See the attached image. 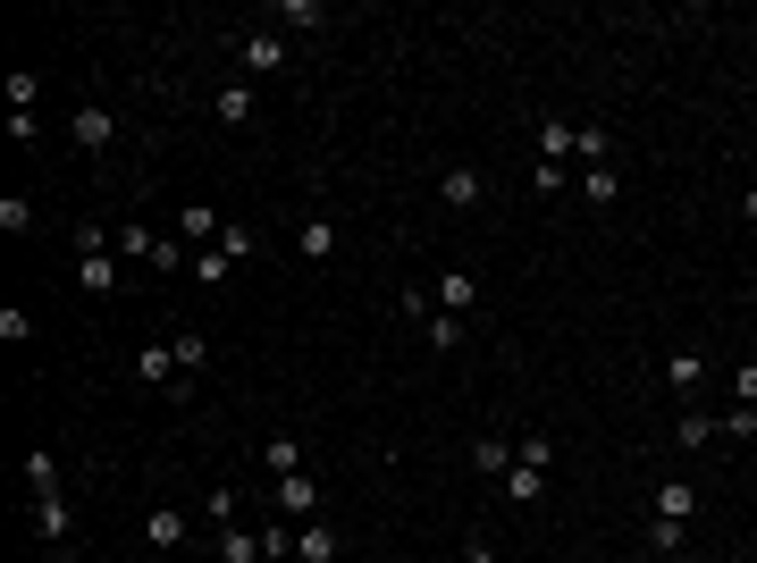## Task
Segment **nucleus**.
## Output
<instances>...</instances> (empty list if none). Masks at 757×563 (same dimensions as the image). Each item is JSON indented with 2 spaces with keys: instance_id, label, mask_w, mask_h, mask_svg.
Segmentation results:
<instances>
[{
  "instance_id": "nucleus-4",
  "label": "nucleus",
  "mask_w": 757,
  "mask_h": 563,
  "mask_svg": "<svg viewBox=\"0 0 757 563\" xmlns=\"http://www.w3.org/2000/svg\"><path fill=\"white\" fill-rule=\"evenodd\" d=\"M320 513V488H312V471H295V479H278V522H312Z\"/></svg>"
},
{
  "instance_id": "nucleus-13",
  "label": "nucleus",
  "mask_w": 757,
  "mask_h": 563,
  "mask_svg": "<svg viewBox=\"0 0 757 563\" xmlns=\"http://www.w3.org/2000/svg\"><path fill=\"white\" fill-rule=\"evenodd\" d=\"M295 252H303V261H328V252H337V227H328V220H303V227H295Z\"/></svg>"
},
{
  "instance_id": "nucleus-32",
  "label": "nucleus",
  "mask_w": 757,
  "mask_h": 563,
  "mask_svg": "<svg viewBox=\"0 0 757 563\" xmlns=\"http://www.w3.org/2000/svg\"><path fill=\"white\" fill-rule=\"evenodd\" d=\"M732 404H757V362H741V371H732Z\"/></svg>"
},
{
  "instance_id": "nucleus-6",
  "label": "nucleus",
  "mask_w": 757,
  "mask_h": 563,
  "mask_svg": "<svg viewBox=\"0 0 757 563\" xmlns=\"http://www.w3.org/2000/svg\"><path fill=\"white\" fill-rule=\"evenodd\" d=\"M135 378H144V387H169V378H186V371H177V345H144V353H135Z\"/></svg>"
},
{
  "instance_id": "nucleus-19",
  "label": "nucleus",
  "mask_w": 757,
  "mask_h": 563,
  "mask_svg": "<svg viewBox=\"0 0 757 563\" xmlns=\"http://www.w3.org/2000/svg\"><path fill=\"white\" fill-rule=\"evenodd\" d=\"M505 497H513V504H538V497H547V471H522V463H513V471H505Z\"/></svg>"
},
{
  "instance_id": "nucleus-12",
  "label": "nucleus",
  "mask_w": 757,
  "mask_h": 563,
  "mask_svg": "<svg viewBox=\"0 0 757 563\" xmlns=\"http://www.w3.org/2000/svg\"><path fill=\"white\" fill-rule=\"evenodd\" d=\"M144 530H152V547L169 555V547H186V513H177V504H152V522H144Z\"/></svg>"
},
{
  "instance_id": "nucleus-2",
  "label": "nucleus",
  "mask_w": 757,
  "mask_h": 563,
  "mask_svg": "<svg viewBox=\"0 0 757 563\" xmlns=\"http://www.w3.org/2000/svg\"><path fill=\"white\" fill-rule=\"evenodd\" d=\"M438 202H446V211H472V202H480V168H472V160H446V168H438Z\"/></svg>"
},
{
  "instance_id": "nucleus-17",
  "label": "nucleus",
  "mask_w": 757,
  "mask_h": 563,
  "mask_svg": "<svg viewBox=\"0 0 757 563\" xmlns=\"http://www.w3.org/2000/svg\"><path fill=\"white\" fill-rule=\"evenodd\" d=\"M261 463L278 471V479H295V471H303V438H270V446H261Z\"/></svg>"
},
{
  "instance_id": "nucleus-26",
  "label": "nucleus",
  "mask_w": 757,
  "mask_h": 563,
  "mask_svg": "<svg viewBox=\"0 0 757 563\" xmlns=\"http://www.w3.org/2000/svg\"><path fill=\"white\" fill-rule=\"evenodd\" d=\"M220 252H227V270H236V261L261 252V236H252V227H220Z\"/></svg>"
},
{
  "instance_id": "nucleus-35",
  "label": "nucleus",
  "mask_w": 757,
  "mask_h": 563,
  "mask_svg": "<svg viewBox=\"0 0 757 563\" xmlns=\"http://www.w3.org/2000/svg\"><path fill=\"white\" fill-rule=\"evenodd\" d=\"M51 563H67V555H51Z\"/></svg>"
},
{
  "instance_id": "nucleus-10",
  "label": "nucleus",
  "mask_w": 757,
  "mask_h": 563,
  "mask_svg": "<svg viewBox=\"0 0 757 563\" xmlns=\"http://www.w3.org/2000/svg\"><path fill=\"white\" fill-rule=\"evenodd\" d=\"M245 67H252V76L286 67V34H245Z\"/></svg>"
},
{
  "instance_id": "nucleus-7",
  "label": "nucleus",
  "mask_w": 757,
  "mask_h": 563,
  "mask_svg": "<svg viewBox=\"0 0 757 563\" xmlns=\"http://www.w3.org/2000/svg\"><path fill=\"white\" fill-rule=\"evenodd\" d=\"M572 152H581V126H564V118H547V126H538V160H556V168H564Z\"/></svg>"
},
{
  "instance_id": "nucleus-36",
  "label": "nucleus",
  "mask_w": 757,
  "mask_h": 563,
  "mask_svg": "<svg viewBox=\"0 0 757 563\" xmlns=\"http://www.w3.org/2000/svg\"><path fill=\"white\" fill-rule=\"evenodd\" d=\"M412 563H421V555H412Z\"/></svg>"
},
{
  "instance_id": "nucleus-21",
  "label": "nucleus",
  "mask_w": 757,
  "mask_h": 563,
  "mask_svg": "<svg viewBox=\"0 0 757 563\" xmlns=\"http://www.w3.org/2000/svg\"><path fill=\"white\" fill-rule=\"evenodd\" d=\"M472 463L488 471V479H505V471H513V446H505V438H480V446H472Z\"/></svg>"
},
{
  "instance_id": "nucleus-16",
  "label": "nucleus",
  "mask_w": 757,
  "mask_h": 563,
  "mask_svg": "<svg viewBox=\"0 0 757 563\" xmlns=\"http://www.w3.org/2000/svg\"><path fill=\"white\" fill-rule=\"evenodd\" d=\"M169 345H177V371H202V362H211V337H202V328H177V337H169Z\"/></svg>"
},
{
  "instance_id": "nucleus-3",
  "label": "nucleus",
  "mask_w": 757,
  "mask_h": 563,
  "mask_svg": "<svg viewBox=\"0 0 757 563\" xmlns=\"http://www.w3.org/2000/svg\"><path fill=\"white\" fill-rule=\"evenodd\" d=\"M430 303H438L446 320H463V312H472V303H480V278H472V270H446V278L430 286Z\"/></svg>"
},
{
  "instance_id": "nucleus-5",
  "label": "nucleus",
  "mask_w": 757,
  "mask_h": 563,
  "mask_svg": "<svg viewBox=\"0 0 757 563\" xmlns=\"http://www.w3.org/2000/svg\"><path fill=\"white\" fill-rule=\"evenodd\" d=\"M67 522H76V513H67V497H34V530H42V547H51V555L67 547Z\"/></svg>"
},
{
  "instance_id": "nucleus-9",
  "label": "nucleus",
  "mask_w": 757,
  "mask_h": 563,
  "mask_svg": "<svg viewBox=\"0 0 757 563\" xmlns=\"http://www.w3.org/2000/svg\"><path fill=\"white\" fill-rule=\"evenodd\" d=\"M648 504H657V522H691V513H698L691 479H665V488H657V497H648Z\"/></svg>"
},
{
  "instance_id": "nucleus-23",
  "label": "nucleus",
  "mask_w": 757,
  "mask_h": 563,
  "mask_svg": "<svg viewBox=\"0 0 757 563\" xmlns=\"http://www.w3.org/2000/svg\"><path fill=\"white\" fill-rule=\"evenodd\" d=\"M220 126H252V93H245V85H220Z\"/></svg>"
},
{
  "instance_id": "nucleus-18",
  "label": "nucleus",
  "mask_w": 757,
  "mask_h": 563,
  "mask_svg": "<svg viewBox=\"0 0 757 563\" xmlns=\"http://www.w3.org/2000/svg\"><path fill=\"white\" fill-rule=\"evenodd\" d=\"M513 463H522V471H556V438H538V429L513 438Z\"/></svg>"
},
{
  "instance_id": "nucleus-25",
  "label": "nucleus",
  "mask_w": 757,
  "mask_h": 563,
  "mask_svg": "<svg viewBox=\"0 0 757 563\" xmlns=\"http://www.w3.org/2000/svg\"><path fill=\"white\" fill-rule=\"evenodd\" d=\"M421 337L438 345V353H455V345H463V320H446V312H430V320H421Z\"/></svg>"
},
{
  "instance_id": "nucleus-15",
  "label": "nucleus",
  "mask_w": 757,
  "mask_h": 563,
  "mask_svg": "<svg viewBox=\"0 0 757 563\" xmlns=\"http://www.w3.org/2000/svg\"><path fill=\"white\" fill-rule=\"evenodd\" d=\"M698 378H707L698 353H673V362H665V387H673V396H698Z\"/></svg>"
},
{
  "instance_id": "nucleus-22",
  "label": "nucleus",
  "mask_w": 757,
  "mask_h": 563,
  "mask_svg": "<svg viewBox=\"0 0 757 563\" xmlns=\"http://www.w3.org/2000/svg\"><path fill=\"white\" fill-rule=\"evenodd\" d=\"M0 227H9V236H34V202L26 193H0Z\"/></svg>"
},
{
  "instance_id": "nucleus-30",
  "label": "nucleus",
  "mask_w": 757,
  "mask_h": 563,
  "mask_svg": "<svg viewBox=\"0 0 757 563\" xmlns=\"http://www.w3.org/2000/svg\"><path fill=\"white\" fill-rule=\"evenodd\" d=\"M606 152H615V143H606V126H581V160H590V168H615Z\"/></svg>"
},
{
  "instance_id": "nucleus-34",
  "label": "nucleus",
  "mask_w": 757,
  "mask_h": 563,
  "mask_svg": "<svg viewBox=\"0 0 757 563\" xmlns=\"http://www.w3.org/2000/svg\"><path fill=\"white\" fill-rule=\"evenodd\" d=\"M741 220H749V227H757V186H749V193H741Z\"/></svg>"
},
{
  "instance_id": "nucleus-11",
  "label": "nucleus",
  "mask_w": 757,
  "mask_h": 563,
  "mask_svg": "<svg viewBox=\"0 0 757 563\" xmlns=\"http://www.w3.org/2000/svg\"><path fill=\"white\" fill-rule=\"evenodd\" d=\"M26 488H34V497H60V454H51V446L26 454Z\"/></svg>"
},
{
  "instance_id": "nucleus-14",
  "label": "nucleus",
  "mask_w": 757,
  "mask_h": 563,
  "mask_svg": "<svg viewBox=\"0 0 757 563\" xmlns=\"http://www.w3.org/2000/svg\"><path fill=\"white\" fill-rule=\"evenodd\" d=\"M85 261V295H119V261L110 252H76Z\"/></svg>"
},
{
  "instance_id": "nucleus-8",
  "label": "nucleus",
  "mask_w": 757,
  "mask_h": 563,
  "mask_svg": "<svg viewBox=\"0 0 757 563\" xmlns=\"http://www.w3.org/2000/svg\"><path fill=\"white\" fill-rule=\"evenodd\" d=\"M177 245H220V211L186 202V211H177Z\"/></svg>"
},
{
  "instance_id": "nucleus-24",
  "label": "nucleus",
  "mask_w": 757,
  "mask_h": 563,
  "mask_svg": "<svg viewBox=\"0 0 757 563\" xmlns=\"http://www.w3.org/2000/svg\"><path fill=\"white\" fill-rule=\"evenodd\" d=\"M220 563H261V538H252V530H220Z\"/></svg>"
},
{
  "instance_id": "nucleus-31",
  "label": "nucleus",
  "mask_w": 757,
  "mask_h": 563,
  "mask_svg": "<svg viewBox=\"0 0 757 563\" xmlns=\"http://www.w3.org/2000/svg\"><path fill=\"white\" fill-rule=\"evenodd\" d=\"M581 193H590V202L606 211V202H615V168H590V177H581Z\"/></svg>"
},
{
  "instance_id": "nucleus-27",
  "label": "nucleus",
  "mask_w": 757,
  "mask_h": 563,
  "mask_svg": "<svg viewBox=\"0 0 757 563\" xmlns=\"http://www.w3.org/2000/svg\"><path fill=\"white\" fill-rule=\"evenodd\" d=\"M682 538H691V522H648V547H657V555H682Z\"/></svg>"
},
{
  "instance_id": "nucleus-29",
  "label": "nucleus",
  "mask_w": 757,
  "mask_h": 563,
  "mask_svg": "<svg viewBox=\"0 0 757 563\" xmlns=\"http://www.w3.org/2000/svg\"><path fill=\"white\" fill-rule=\"evenodd\" d=\"M34 101H42V76H26V67H17V76H9V110H34Z\"/></svg>"
},
{
  "instance_id": "nucleus-20",
  "label": "nucleus",
  "mask_w": 757,
  "mask_h": 563,
  "mask_svg": "<svg viewBox=\"0 0 757 563\" xmlns=\"http://www.w3.org/2000/svg\"><path fill=\"white\" fill-rule=\"evenodd\" d=\"M707 438H716V421H707V412H682V421H673V446H682V454H698Z\"/></svg>"
},
{
  "instance_id": "nucleus-33",
  "label": "nucleus",
  "mask_w": 757,
  "mask_h": 563,
  "mask_svg": "<svg viewBox=\"0 0 757 563\" xmlns=\"http://www.w3.org/2000/svg\"><path fill=\"white\" fill-rule=\"evenodd\" d=\"M463 563H497V547H488V538H472V547H463Z\"/></svg>"
},
{
  "instance_id": "nucleus-28",
  "label": "nucleus",
  "mask_w": 757,
  "mask_h": 563,
  "mask_svg": "<svg viewBox=\"0 0 757 563\" xmlns=\"http://www.w3.org/2000/svg\"><path fill=\"white\" fill-rule=\"evenodd\" d=\"M716 438H757V404H732L724 421H716Z\"/></svg>"
},
{
  "instance_id": "nucleus-1",
  "label": "nucleus",
  "mask_w": 757,
  "mask_h": 563,
  "mask_svg": "<svg viewBox=\"0 0 757 563\" xmlns=\"http://www.w3.org/2000/svg\"><path fill=\"white\" fill-rule=\"evenodd\" d=\"M67 135H76V152H110V143H119V110H110V101H85Z\"/></svg>"
}]
</instances>
